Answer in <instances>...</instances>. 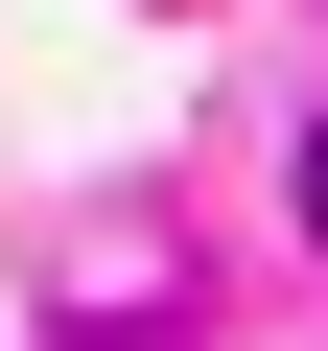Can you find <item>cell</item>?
I'll return each instance as SVG.
<instances>
[{
    "label": "cell",
    "instance_id": "2",
    "mask_svg": "<svg viewBox=\"0 0 328 351\" xmlns=\"http://www.w3.org/2000/svg\"><path fill=\"white\" fill-rule=\"evenodd\" d=\"M71 351H164V328H71Z\"/></svg>",
    "mask_w": 328,
    "mask_h": 351
},
{
    "label": "cell",
    "instance_id": "1",
    "mask_svg": "<svg viewBox=\"0 0 328 351\" xmlns=\"http://www.w3.org/2000/svg\"><path fill=\"white\" fill-rule=\"evenodd\" d=\"M305 234H328V117H305Z\"/></svg>",
    "mask_w": 328,
    "mask_h": 351
}]
</instances>
